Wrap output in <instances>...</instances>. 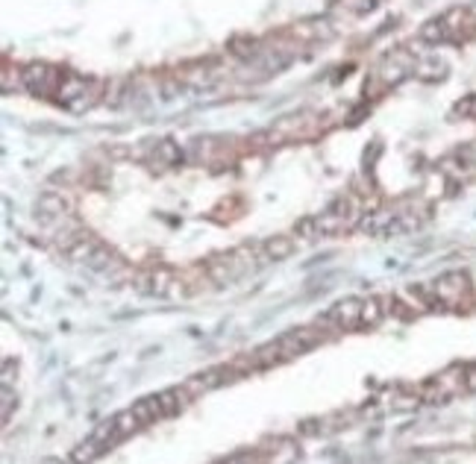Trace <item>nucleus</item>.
<instances>
[{"label":"nucleus","mask_w":476,"mask_h":464,"mask_svg":"<svg viewBox=\"0 0 476 464\" xmlns=\"http://www.w3.org/2000/svg\"><path fill=\"white\" fill-rule=\"evenodd\" d=\"M62 77H65V74H59V68L44 65V62H30V65L24 68V85H27L33 94L59 92Z\"/></svg>","instance_id":"obj_1"},{"label":"nucleus","mask_w":476,"mask_h":464,"mask_svg":"<svg viewBox=\"0 0 476 464\" xmlns=\"http://www.w3.org/2000/svg\"><path fill=\"white\" fill-rule=\"evenodd\" d=\"M359 315H362V300H341L318 320V326H323V329H330V326L332 329H356Z\"/></svg>","instance_id":"obj_2"},{"label":"nucleus","mask_w":476,"mask_h":464,"mask_svg":"<svg viewBox=\"0 0 476 464\" xmlns=\"http://www.w3.org/2000/svg\"><path fill=\"white\" fill-rule=\"evenodd\" d=\"M430 291L435 294V303H459L468 294V277L465 273H447L430 285Z\"/></svg>","instance_id":"obj_3"},{"label":"nucleus","mask_w":476,"mask_h":464,"mask_svg":"<svg viewBox=\"0 0 476 464\" xmlns=\"http://www.w3.org/2000/svg\"><path fill=\"white\" fill-rule=\"evenodd\" d=\"M315 223H318V235H338V232H344L350 227H356L359 218L344 215V212H335V209H327L323 215L315 218Z\"/></svg>","instance_id":"obj_4"},{"label":"nucleus","mask_w":476,"mask_h":464,"mask_svg":"<svg viewBox=\"0 0 476 464\" xmlns=\"http://www.w3.org/2000/svg\"><path fill=\"white\" fill-rule=\"evenodd\" d=\"M206 273H209V280L215 282V285H227V282L238 280V270H235V265H232L230 253H227V256L209 259V261H206Z\"/></svg>","instance_id":"obj_5"},{"label":"nucleus","mask_w":476,"mask_h":464,"mask_svg":"<svg viewBox=\"0 0 476 464\" xmlns=\"http://www.w3.org/2000/svg\"><path fill=\"white\" fill-rule=\"evenodd\" d=\"M130 409H133V415L142 420V426H147V423H156V420H162V418H165V409H162V403H159V394L135 399V403H133Z\"/></svg>","instance_id":"obj_6"},{"label":"nucleus","mask_w":476,"mask_h":464,"mask_svg":"<svg viewBox=\"0 0 476 464\" xmlns=\"http://www.w3.org/2000/svg\"><path fill=\"white\" fill-rule=\"evenodd\" d=\"M194 399V394L189 391V388H171V391H162L159 394V403H162V409H165V418H171V415H177V411H182L185 406H189Z\"/></svg>","instance_id":"obj_7"},{"label":"nucleus","mask_w":476,"mask_h":464,"mask_svg":"<svg viewBox=\"0 0 476 464\" xmlns=\"http://www.w3.org/2000/svg\"><path fill=\"white\" fill-rule=\"evenodd\" d=\"M294 247H297L294 235H273V238H268V241L262 244V250H265L268 259H288L294 253Z\"/></svg>","instance_id":"obj_8"},{"label":"nucleus","mask_w":476,"mask_h":464,"mask_svg":"<svg viewBox=\"0 0 476 464\" xmlns=\"http://www.w3.org/2000/svg\"><path fill=\"white\" fill-rule=\"evenodd\" d=\"M418 39H420L423 44H441V42H447V39H450V30H447L444 18H432V21H427V24H423V27L418 30Z\"/></svg>","instance_id":"obj_9"},{"label":"nucleus","mask_w":476,"mask_h":464,"mask_svg":"<svg viewBox=\"0 0 476 464\" xmlns=\"http://www.w3.org/2000/svg\"><path fill=\"white\" fill-rule=\"evenodd\" d=\"M262 50L265 47H259L253 39H247V35H235V39L230 42V53L238 56L241 62H256L262 56Z\"/></svg>","instance_id":"obj_10"},{"label":"nucleus","mask_w":476,"mask_h":464,"mask_svg":"<svg viewBox=\"0 0 476 464\" xmlns=\"http://www.w3.org/2000/svg\"><path fill=\"white\" fill-rule=\"evenodd\" d=\"M385 318V303L377 297L371 300H362V315H359V326H365V329H371V326H377L380 320Z\"/></svg>","instance_id":"obj_11"},{"label":"nucleus","mask_w":476,"mask_h":464,"mask_svg":"<svg viewBox=\"0 0 476 464\" xmlns=\"http://www.w3.org/2000/svg\"><path fill=\"white\" fill-rule=\"evenodd\" d=\"M415 77L423 80V83H438V80L447 77V65L444 62H438V59H423V62L415 65Z\"/></svg>","instance_id":"obj_12"},{"label":"nucleus","mask_w":476,"mask_h":464,"mask_svg":"<svg viewBox=\"0 0 476 464\" xmlns=\"http://www.w3.org/2000/svg\"><path fill=\"white\" fill-rule=\"evenodd\" d=\"M103 449H106V444H100L97 438H89V441H83V444L74 447L71 461H74V464H92L100 453H103Z\"/></svg>","instance_id":"obj_13"},{"label":"nucleus","mask_w":476,"mask_h":464,"mask_svg":"<svg viewBox=\"0 0 476 464\" xmlns=\"http://www.w3.org/2000/svg\"><path fill=\"white\" fill-rule=\"evenodd\" d=\"M182 159V150L173 139H162L156 144V153H153V162H162V165H177Z\"/></svg>","instance_id":"obj_14"},{"label":"nucleus","mask_w":476,"mask_h":464,"mask_svg":"<svg viewBox=\"0 0 476 464\" xmlns=\"http://www.w3.org/2000/svg\"><path fill=\"white\" fill-rule=\"evenodd\" d=\"M62 212H68L65 209V200H62L59 194H42L39 197V215L42 218H59L62 215Z\"/></svg>","instance_id":"obj_15"},{"label":"nucleus","mask_w":476,"mask_h":464,"mask_svg":"<svg viewBox=\"0 0 476 464\" xmlns=\"http://www.w3.org/2000/svg\"><path fill=\"white\" fill-rule=\"evenodd\" d=\"M142 426V420L133 415V409L121 411V415H115V432H118V441H124V438H130L135 429Z\"/></svg>","instance_id":"obj_16"},{"label":"nucleus","mask_w":476,"mask_h":464,"mask_svg":"<svg viewBox=\"0 0 476 464\" xmlns=\"http://www.w3.org/2000/svg\"><path fill=\"white\" fill-rule=\"evenodd\" d=\"M465 21H468V9L453 6V9L447 12V15H444V24H447V30H450V39H456V35H459V27H461Z\"/></svg>","instance_id":"obj_17"},{"label":"nucleus","mask_w":476,"mask_h":464,"mask_svg":"<svg viewBox=\"0 0 476 464\" xmlns=\"http://www.w3.org/2000/svg\"><path fill=\"white\" fill-rule=\"evenodd\" d=\"M182 83L194 85V89H203V85L212 83V74H209V68H189V71H182Z\"/></svg>","instance_id":"obj_18"},{"label":"nucleus","mask_w":476,"mask_h":464,"mask_svg":"<svg viewBox=\"0 0 476 464\" xmlns=\"http://www.w3.org/2000/svg\"><path fill=\"white\" fill-rule=\"evenodd\" d=\"M0 85H3V92H15L18 85H24V71H15V68H3L0 71Z\"/></svg>","instance_id":"obj_19"},{"label":"nucleus","mask_w":476,"mask_h":464,"mask_svg":"<svg viewBox=\"0 0 476 464\" xmlns=\"http://www.w3.org/2000/svg\"><path fill=\"white\" fill-rule=\"evenodd\" d=\"M373 6H377V0H341V9L353 12V15H365Z\"/></svg>","instance_id":"obj_20"},{"label":"nucleus","mask_w":476,"mask_h":464,"mask_svg":"<svg viewBox=\"0 0 476 464\" xmlns=\"http://www.w3.org/2000/svg\"><path fill=\"white\" fill-rule=\"evenodd\" d=\"M297 238H303V241H309V238H318V223L315 218H303L297 223Z\"/></svg>","instance_id":"obj_21"},{"label":"nucleus","mask_w":476,"mask_h":464,"mask_svg":"<svg viewBox=\"0 0 476 464\" xmlns=\"http://www.w3.org/2000/svg\"><path fill=\"white\" fill-rule=\"evenodd\" d=\"M124 85H127V83H121V80L109 85V94H106V103H109V106H121V103H124V97H127Z\"/></svg>","instance_id":"obj_22"},{"label":"nucleus","mask_w":476,"mask_h":464,"mask_svg":"<svg viewBox=\"0 0 476 464\" xmlns=\"http://www.w3.org/2000/svg\"><path fill=\"white\" fill-rule=\"evenodd\" d=\"M465 391L476 394V365H470V368L465 370Z\"/></svg>","instance_id":"obj_23"},{"label":"nucleus","mask_w":476,"mask_h":464,"mask_svg":"<svg viewBox=\"0 0 476 464\" xmlns=\"http://www.w3.org/2000/svg\"><path fill=\"white\" fill-rule=\"evenodd\" d=\"M227 464H259V458L253 453H238V456L227 458Z\"/></svg>","instance_id":"obj_24"},{"label":"nucleus","mask_w":476,"mask_h":464,"mask_svg":"<svg viewBox=\"0 0 476 464\" xmlns=\"http://www.w3.org/2000/svg\"><path fill=\"white\" fill-rule=\"evenodd\" d=\"M0 415H3V420H9V415H12V391H9V385H3V409H0Z\"/></svg>","instance_id":"obj_25"},{"label":"nucleus","mask_w":476,"mask_h":464,"mask_svg":"<svg viewBox=\"0 0 476 464\" xmlns=\"http://www.w3.org/2000/svg\"><path fill=\"white\" fill-rule=\"evenodd\" d=\"M162 94H165V97H173V94H177V83H165V92H162Z\"/></svg>","instance_id":"obj_26"}]
</instances>
